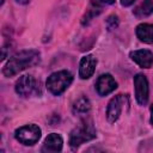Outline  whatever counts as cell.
<instances>
[{
  "label": "cell",
  "mask_w": 153,
  "mask_h": 153,
  "mask_svg": "<svg viewBox=\"0 0 153 153\" xmlns=\"http://www.w3.org/2000/svg\"><path fill=\"white\" fill-rule=\"evenodd\" d=\"M39 62V53L36 50H22L14 54L5 65L2 73L5 76H13L27 67Z\"/></svg>",
  "instance_id": "obj_1"
},
{
  "label": "cell",
  "mask_w": 153,
  "mask_h": 153,
  "mask_svg": "<svg viewBox=\"0 0 153 153\" xmlns=\"http://www.w3.org/2000/svg\"><path fill=\"white\" fill-rule=\"evenodd\" d=\"M96 137V129L90 120H84L76 126L69 135V146L76 148L86 141L93 140Z\"/></svg>",
  "instance_id": "obj_2"
},
{
  "label": "cell",
  "mask_w": 153,
  "mask_h": 153,
  "mask_svg": "<svg viewBox=\"0 0 153 153\" xmlns=\"http://www.w3.org/2000/svg\"><path fill=\"white\" fill-rule=\"evenodd\" d=\"M73 81V75L68 71H59L53 73L47 80V88L50 93L59 96L67 90Z\"/></svg>",
  "instance_id": "obj_3"
},
{
  "label": "cell",
  "mask_w": 153,
  "mask_h": 153,
  "mask_svg": "<svg viewBox=\"0 0 153 153\" xmlns=\"http://www.w3.org/2000/svg\"><path fill=\"white\" fill-rule=\"evenodd\" d=\"M16 139L26 146L35 145L41 137V129L36 124H26L18 128L14 133Z\"/></svg>",
  "instance_id": "obj_4"
},
{
  "label": "cell",
  "mask_w": 153,
  "mask_h": 153,
  "mask_svg": "<svg viewBox=\"0 0 153 153\" xmlns=\"http://www.w3.org/2000/svg\"><path fill=\"white\" fill-rule=\"evenodd\" d=\"M126 104H128V97L123 94H117L110 100L106 109V118L110 123H114L118 120L122 112V109Z\"/></svg>",
  "instance_id": "obj_5"
},
{
  "label": "cell",
  "mask_w": 153,
  "mask_h": 153,
  "mask_svg": "<svg viewBox=\"0 0 153 153\" xmlns=\"http://www.w3.org/2000/svg\"><path fill=\"white\" fill-rule=\"evenodd\" d=\"M37 90V81L32 75H22L16 82V92L22 97H29Z\"/></svg>",
  "instance_id": "obj_6"
},
{
  "label": "cell",
  "mask_w": 153,
  "mask_h": 153,
  "mask_svg": "<svg viewBox=\"0 0 153 153\" xmlns=\"http://www.w3.org/2000/svg\"><path fill=\"white\" fill-rule=\"evenodd\" d=\"M135 98L140 105H145L148 100V81L143 74H136L134 76Z\"/></svg>",
  "instance_id": "obj_7"
},
{
  "label": "cell",
  "mask_w": 153,
  "mask_h": 153,
  "mask_svg": "<svg viewBox=\"0 0 153 153\" xmlns=\"http://www.w3.org/2000/svg\"><path fill=\"white\" fill-rule=\"evenodd\" d=\"M117 87V82L110 74H102L96 82V90L100 96H106L111 93Z\"/></svg>",
  "instance_id": "obj_8"
},
{
  "label": "cell",
  "mask_w": 153,
  "mask_h": 153,
  "mask_svg": "<svg viewBox=\"0 0 153 153\" xmlns=\"http://www.w3.org/2000/svg\"><path fill=\"white\" fill-rule=\"evenodd\" d=\"M96 65H97V60L94 56L92 55L84 56L80 60V65H79V76L81 79H88L90 76H92L96 69Z\"/></svg>",
  "instance_id": "obj_9"
},
{
  "label": "cell",
  "mask_w": 153,
  "mask_h": 153,
  "mask_svg": "<svg viewBox=\"0 0 153 153\" xmlns=\"http://www.w3.org/2000/svg\"><path fill=\"white\" fill-rule=\"evenodd\" d=\"M130 57L134 62H136L142 68H149L153 63V53L149 50H146V49L131 51Z\"/></svg>",
  "instance_id": "obj_10"
},
{
  "label": "cell",
  "mask_w": 153,
  "mask_h": 153,
  "mask_svg": "<svg viewBox=\"0 0 153 153\" xmlns=\"http://www.w3.org/2000/svg\"><path fill=\"white\" fill-rule=\"evenodd\" d=\"M62 143H63L62 137L56 133H51L44 140L42 151L43 152H60L62 149Z\"/></svg>",
  "instance_id": "obj_11"
},
{
  "label": "cell",
  "mask_w": 153,
  "mask_h": 153,
  "mask_svg": "<svg viewBox=\"0 0 153 153\" xmlns=\"http://www.w3.org/2000/svg\"><path fill=\"white\" fill-rule=\"evenodd\" d=\"M136 36L143 43H153V25L146 24V23L137 25Z\"/></svg>",
  "instance_id": "obj_12"
},
{
  "label": "cell",
  "mask_w": 153,
  "mask_h": 153,
  "mask_svg": "<svg viewBox=\"0 0 153 153\" xmlns=\"http://www.w3.org/2000/svg\"><path fill=\"white\" fill-rule=\"evenodd\" d=\"M133 13L139 18L151 16L153 13V0H142L141 4L133 11Z\"/></svg>",
  "instance_id": "obj_13"
},
{
  "label": "cell",
  "mask_w": 153,
  "mask_h": 153,
  "mask_svg": "<svg viewBox=\"0 0 153 153\" xmlns=\"http://www.w3.org/2000/svg\"><path fill=\"white\" fill-rule=\"evenodd\" d=\"M91 109V103L88 98L80 97L78 98L73 104V112L74 114H86Z\"/></svg>",
  "instance_id": "obj_14"
},
{
  "label": "cell",
  "mask_w": 153,
  "mask_h": 153,
  "mask_svg": "<svg viewBox=\"0 0 153 153\" xmlns=\"http://www.w3.org/2000/svg\"><path fill=\"white\" fill-rule=\"evenodd\" d=\"M96 2V5H110L112 2H115V0H93Z\"/></svg>",
  "instance_id": "obj_15"
},
{
  "label": "cell",
  "mask_w": 153,
  "mask_h": 153,
  "mask_svg": "<svg viewBox=\"0 0 153 153\" xmlns=\"http://www.w3.org/2000/svg\"><path fill=\"white\" fill-rule=\"evenodd\" d=\"M135 0H121L122 6H130L131 4H134Z\"/></svg>",
  "instance_id": "obj_16"
},
{
  "label": "cell",
  "mask_w": 153,
  "mask_h": 153,
  "mask_svg": "<svg viewBox=\"0 0 153 153\" xmlns=\"http://www.w3.org/2000/svg\"><path fill=\"white\" fill-rule=\"evenodd\" d=\"M151 124L153 126V104L151 105Z\"/></svg>",
  "instance_id": "obj_17"
},
{
  "label": "cell",
  "mask_w": 153,
  "mask_h": 153,
  "mask_svg": "<svg viewBox=\"0 0 153 153\" xmlns=\"http://www.w3.org/2000/svg\"><path fill=\"white\" fill-rule=\"evenodd\" d=\"M18 4H22V5H25V4H27L30 0H16Z\"/></svg>",
  "instance_id": "obj_18"
},
{
  "label": "cell",
  "mask_w": 153,
  "mask_h": 153,
  "mask_svg": "<svg viewBox=\"0 0 153 153\" xmlns=\"http://www.w3.org/2000/svg\"><path fill=\"white\" fill-rule=\"evenodd\" d=\"M2 4H4V0H1V5H2Z\"/></svg>",
  "instance_id": "obj_19"
}]
</instances>
